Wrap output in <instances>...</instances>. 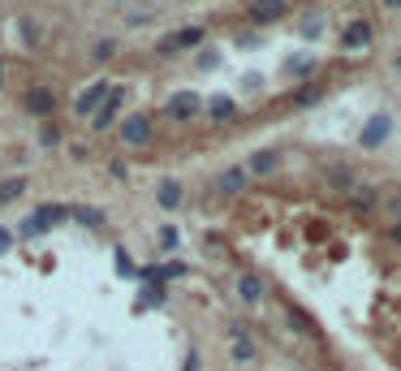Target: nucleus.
Wrapping results in <instances>:
<instances>
[{"label":"nucleus","mask_w":401,"mask_h":371,"mask_svg":"<svg viewBox=\"0 0 401 371\" xmlns=\"http://www.w3.org/2000/svg\"><path fill=\"white\" fill-rule=\"evenodd\" d=\"M112 5H126V0H112Z\"/></svg>","instance_id":"obj_35"},{"label":"nucleus","mask_w":401,"mask_h":371,"mask_svg":"<svg viewBox=\"0 0 401 371\" xmlns=\"http://www.w3.org/2000/svg\"><path fill=\"white\" fill-rule=\"evenodd\" d=\"M182 371H199V350H190V354H186V367H182Z\"/></svg>","instance_id":"obj_29"},{"label":"nucleus","mask_w":401,"mask_h":371,"mask_svg":"<svg viewBox=\"0 0 401 371\" xmlns=\"http://www.w3.org/2000/svg\"><path fill=\"white\" fill-rule=\"evenodd\" d=\"M155 203H160L164 211H177V207L186 203V190H182V182H173V177H164V182L155 186Z\"/></svg>","instance_id":"obj_13"},{"label":"nucleus","mask_w":401,"mask_h":371,"mask_svg":"<svg viewBox=\"0 0 401 371\" xmlns=\"http://www.w3.org/2000/svg\"><path fill=\"white\" fill-rule=\"evenodd\" d=\"M0 87H5V65H0Z\"/></svg>","instance_id":"obj_33"},{"label":"nucleus","mask_w":401,"mask_h":371,"mask_svg":"<svg viewBox=\"0 0 401 371\" xmlns=\"http://www.w3.org/2000/svg\"><path fill=\"white\" fill-rule=\"evenodd\" d=\"M121 104H126V87H112L108 91V99L99 104V109L91 113V130H108V126H117V113H121Z\"/></svg>","instance_id":"obj_4"},{"label":"nucleus","mask_w":401,"mask_h":371,"mask_svg":"<svg viewBox=\"0 0 401 371\" xmlns=\"http://www.w3.org/2000/svg\"><path fill=\"white\" fill-rule=\"evenodd\" d=\"M397 70H401V52H397Z\"/></svg>","instance_id":"obj_34"},{"label":"nucleus","mask_w":401,"mask_h":371,"mask_svg":"<svg viewBox=\"0 0 401 371\" xmlns=\"http://www.w3.org/2000/svg\"><path fill=\"white\" fill-rule=\"evenodd\" d=\"M22 109H26L31 117H43V121H48V117L56 113V91H52V87H31V91L22 95Z\"/></svg>","instance_id":"obj_8"},{"label":"nucleus","mask_w":401,"mask_h":371,"mask_svg":"<svg viewBox=\"0 0 401 371\" xmlns=\"http://www.w3.org/2000/svg\"><path fill=\"white\" fill-rule=\"evenodd\" d=\"M203 26H182L177 35H164L160 43H155V52H160V57H177V52H186V48H199L203 43Z\"/></svg>","instance_id":"obj_2"},{"label":"nucleus","mask_w":401,"mask_h":371,"mask_svg":"<svg viewBox=\"0 0 401 371\" xmlns=\"http://www.w3.org/2000/svg\"><path fill=\"white\" fill-rule=\"evenodd\" d=\"M164 113L173 117V121H194V117L203 113V95H194V91H177V95H168V99H164Z\"/></svg>","instance_id":"obj_3"},{"label":"nucleus","mask_w":401,"mask_h":371,"mask_svg":"<svg viewBox=\"0 0 401 371\" xmlns=\"http://www.w3.org/2000/svg\"><path fill=\"white\" fill-rule=\"evenodd\" d=\"M285 70H290L294 78H307V74L315 70V61H307V57H294V61H290V65H285Z\"/></svg>","instance_id":"obj_24"},{"label":"nucleus","mask_w":401,"mask_h":371,"mask_svg":"<svg viewBox=\"0 0 401 371\" xmlns=\"http://www.w3.org/2000/svg\"><path fill=\"white\" fill-rule=\"evenodd\" d=\"M108 91H112V82H108V78H95V82H91L78 99H74V113H78V117H91V113L99 109V104L108 99Z\"/></svg>","instance_id":"obj_9"},{"label":"nucleus","mask_w":401,"mask_h":371,"mask_svg":"<svg viewBox=\"0 0 401 371\" xmlns=\"http://www.w3.org/2000/svg\"><path fill=\"white\" fill-rule=\"evenodd\" d=\"M280 169V151L276 147H259L251 160H246V173L251 177H268V173H276Z\"/></svg>","instance_id":"obj_11"},{"label":"nucleus","mask_w":401,"mask_h":371,"mask_svg":"<svg viewBox=\"0 0 401 371\" xmlns=\"http://www.w3.org/2000/svg\"><path fill=\"white\" fill-rule=\"evenodd\" d=\"M285 13H290V0H251L246 5V22H255V26H272Z\"/></svg>","instance_id":"obj_5"},{"label":"nucleus","mask_w":401,"mask_h":371,"mask_svg":"<svg viewBox=\"0 0 401 371\" xmlns=\"http://www.w3.org/2000/svg\"><path fill=\"white\" fill-rule=\"evenodd\" d=\"M117 134H121L126 147H147V143H151V117H147V113H130V117L117 126Z\"/></svg>","instance_id":"obj_6"},{"label":"nucleus","mask_w":401,"mask_h":371,"mask_svg":"<svg viewBox=\"0 0 401 371\" xmlns=\"http://www.w3.org/2000/svg\"><path fill=\"white\" fill-rule=\"evenodd\" d=\"M229 354H234V362H251V358H255V345L246 341L242 324H234V350H229Z\"/></svg>","instance_id":"obj_19"},{"label":"nucleus","mask_w":401,"mask_h":371,"mask_svg":"<svg viewBox=\"0 0 401 371\" xmlns=\"http://www.w3.org/2000/svg\"><path fill=\"white\" fill-rule=\"evenodd\" d=\"M319 26H324V13L307 18V22H302V35H307V39H315V35H319Z\"/></svg>","instance_id":"obj_27"},{"label":"nucleus","mask_w":401,"mask_h":371,"mask_svg":"<svg viewBox=\"0 0 401 371\" xmlns=\"http://www.w3.org/2000/svg\"><path fill=\"white\" fill-rule=\"evenodd\" d=\"M177 246H182L177 225H164V229H160V250H177Z\"/></svg>","instance_id":"obj_22"},{"label":"nucleus","mask_w":401,"mask_h":371,"mask_svg":"<svg viewBox=\"0 0 401 371\" xmlns=\"http://www.w3.org/2000/svg\"><path fill=\"white\" fill-rule=\"evenodd\" d=\"M22 194H26V177H5V182H0V207L22 199Z\"/></svg>","instance_id":"obj_20"},{"label":"nucleus","mask_w":401,"mask_h":371,"mask_svg":"<svg viewBox=\"0 0 401 371\" xmlns=\"http://www.w3.org/2000/svg\"><path fill=\"white\" fill-rule=\"evenodd\" d=\"M384 5H388V9H401V0H384Z\"/></svg>","instance_id":"obj_32"},{"label":"nucleus","mask_w":401,"mask_h":371,"mask_svg":"<svg viewBox=\"0 0 401 371\" xmlns=\"http://www.w3.org/2000/svg\"><path fill=\"white\" fill-rule=\"evenodd\" d=\"M388 134H392V117H388V113H375V117L363 126V134H358V147H363V151H375V147H380Z\"/></svg>","instance_id":"obj_10"},{"label":"nucleus","mask_w":401,"mask_h":371,"mask_svg":"<svg viewBox=\"0 0 401 371\" xmlns=\"http://www.w3.org/2000/svg\"><path fill=\"white\" fill-rule=\"evenodd\" d=\"M319 95H324V87H302L294 95V104H302V109H307V104H319Z\"/></svg>","instance_id":"obj_25"},{"label":"nucleus","mask_w":401,"mask_h":371,"mask_svg":"<svg viewBox=\"0 0 401 371\" xmlns=\"http://www.w3.org/2000/svg\"><path fill=\"white\" fill-rule=\"evenodd\" d=\"M112 52H117V39H99V43L91 48V57H95V61H108Z\"/></svg>","instance_id":"obj_23"},{"label":"nucleus","mask_w":401,"mask_h":371,"mask_svg":"<svg viewBox=\"0 0 401 371\" xmlns=\"http://www.w3.org/2000/svg\"><path fill=\"white\" fill-rule=\"evenodd\" d=\"M70 221V207L65 203H39L35 211H31V216L22 221V238H43V233H52L56 225H65Z\"/></svg>","instance_id":"obj_1"},{"label":"nucleus","mask_w":401,"mask_h":371,"mask_svg":"<svg viewBox=\"0 0 401 371\" xmlns=\"http://www.w3.org/2000/svg\"><path fill=\"white\" fill-rule=\"evenodd\" d=\"M328 186H332V190H341V194H350V190L358 186V177H354V169H350V165H328Z\"/></svg>","instance_id":"obj_16"},{"label":"nucleus","mask_w":401,"mask_h":371,"mask_svg":"<svg viewBox=\"0 0 401 371\" xmlns=\"http://www.w3.org/2000/svg\"><path fill=\"white\" fill-rule=\"evenodd\" d=\"M39 143H43V147H56V143H61V130H56V126L48 121V126L39 130Z\"/></svg>","instance_id":"obj_26"},{"label":"nucleus","mask_w":401,"mask_h":371,"mask_svg":"<svg viewBox=\"0 0 401 371\" xmlns=\"http://www.w3.org/2000/svg\"><path fill=\"white\" fill-rule=\"evenodd\" d=\"M203 109H207V117H212V121H234V117H238V104L229 99V95H212V99L203 104Z\"/></svg>","instance_id":"obj_15"},{"label":"nucleus","mask_w":401,"mask_h":371,"mask_svg":"<svg viewBox=\"0 0 401 371\" xmlns=\"http://www.w3.org/2000/svg\"><path fill=\"white\" fill-rule=\"evenodd\" d=\"M246 182H251V173H246V165H229V169H220L216 173V194L220 199H234V194H242L246 190Z\"/></svg>","instance_id":"obj_7"},{"label":"nucleus","mask_w":401,"mask_h":371,"mask_svg":"<svg viewBox=\"0 0 401 371\" xmlns=\"http://www.w3.org/2000/svg\"><path fill=\"white\" fill-rule=\"evenodd\" d=\"M234 289H238V302H242V306H255V302L263 298V281H259L255 272H238Z\"/></svg>","instance_id":"obj_14"},{"label":"nucleus","mask_w":401,"mask_h":371,"mask_svg":"<svg viewBox=\"0 0 401 371\" xmlns=\"http://www.w3.org/2000/svg\"><path fill=\"white\" fill-rule=\"evenodd\" d=\"M388 238H392V242L401 246V221H392V225H388Z\"/></svg>","instance_id":"obj_31"},{"label":"nucleus","mask_w":401,"mask_h":371,"mask_svg":"<svg viewBox=\"0 0 401 371\" xmlns=\"http://www.w3.org/2000/svg\"><path fill=\"white\" fill-rule=\"evenodd\" d=\"M371 43V22H350L341 31V52H363Z\"/></svg>","instance_id":"obj_12"},{"label":"nucleus","mask_w":401,"mask_h":371,"mask_svg":"<svg viewBox=\"0 0 401 371\" xmlns=\"http://www.w3.org/2000/svg\"><path fill=\"white\" fill-rule=\"evenodd\" d=\"M70 221H78L87 229H104V211L99 207H87V203H70Z\"/></svg>","instance_id":"obj_17"},{"label":"nucleus","mask_w":401,"mask_h":371,"mask_svg":"<svg viewBox=\"0 0 401 371\" xmlns=\"http://www.w3.org/2000/svg\"><path fill=\"white\" fill-rule=\"evenodd\" d=\"M9 246H13V233H9V229H0V255H5Z\"/></svg>","instance_id":"obj_30"},{"label":"nucleus","mask_w":401,"mask_h":371,"mask_svg":"<svg viewBox=\"0 0 401 371\" xmlns=\"http://www.w3.org/2000/svg\"><path fill=\"white\" fill-rule=\"evenodd\" d=\"M160 302H164V285H147L143 298L134 302V311H147V306H160Z\"/></svg>","instance_id":"obj_21"},{"label":"nucleus","mask_w":401,"mask_h":371,"mask_svg":"<svg viewBox=\"0 0 401 371\" xmlns=\"http://www.w3.org/2000/svg\"><path fill=\"white\" fill-rule=\"evenodd\" d=\"M346 199H350L358 211H371V207H380V190H375V186H354Z\"/></svg>","instance_id":"obj_18"},{"label":"nucleus","mask_w":401,"mask_h":371,"mask_svg":"<svg viewBox=\"0 0 401 371\" xmlns=\"http://www.w3.org/2000/svg\"><path fill=\"white\" fill-rule=\"evenodd\" d=\"M117 272H121V277H134V268H130V259H126V250H117Z\"/></svg>","instance_id":"obj_28"}]
</instances>
